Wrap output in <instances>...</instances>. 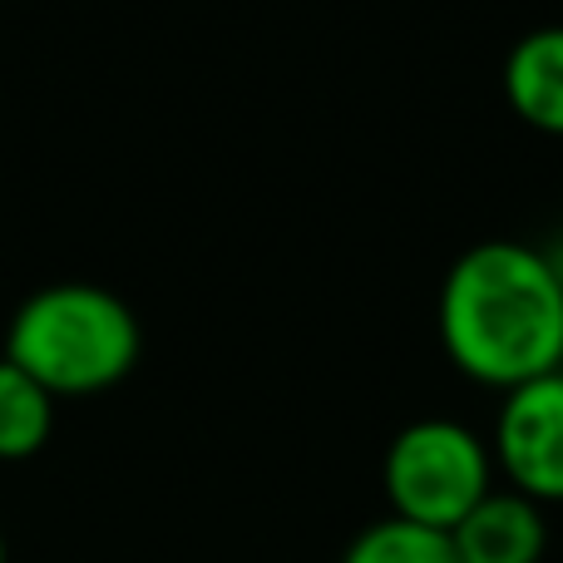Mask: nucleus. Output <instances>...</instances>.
<instances>
[{"mask_svg": "<svg viewBox=\"0 0 563 563\" xmlns=\"http://www.w3.org/2000/svg\"><path fill=\"white\" fill-rule=\"evenodd\" d=\"M440 341L470 380L515 390L563 366V273L525 243H479L440 287Z\"/></svg>", "mask_w": 563, "mask_h": 563, "instance_id": "1", "label": "nucleus"}, {"mask_svg": "<svg viewBox=\"0 0 563 563\" xmlns=\"http://www.w3.org/2000/svg\"><path fill=\"white\" fill-rule=\"evenodd\" d=\"M5 361L35 376L49 396H95L134 371L139 321L114 291L59 282L15 307Z\"/></svg>", "mask_w": 563, "mask_h": 563, "instance_id": "2", "label": "nucleus"}, {"mask_svg": "<svg viewBox=\"0 0 563 563\" xmlns=\"http://www.w3.org/2000/svg\"><path fill=\"white\" fill-rule=\"evenodd\" d=\"M386 495L396 519L450 529L489 495V450L460 420H416L386 450Z\"/></svg>", "mask_w": 563, "mask_h": 563, "instance_id": "3", "label": "nucleus"}, {"mask_svg": "<svg viewBox=\"0 0 563 563\" xmlns=\"http://www.w3.org/2000/svg\"><path fill=\"white\" fill-rule=\"evenodd\" d=\"M495 460L525 499H563V371L505 390Z\"/></svg>", "mask_w": 563, "mask_h": 563, "instance_id": "4", "label": "nucleus"}, {"mask_svg": "<svg viewBox=\"0 0 563 563\" xmlns=\"http://www.w3.org/2000/svg\"><path fill=\"white\" fill-rule=\"evenodd\" d=\"M460 563H539L549 544L544 515L534 499H525L519 489L499 495L489 489L455 529H450Z\"/></svg>", "mask_w": 563, "mask_h": 563, "instance_id": "5", "label": "nucleus"}, {"mask_svg": "<svg viewBox=\"0 0 563 563\" xmlns=\"http://www.w3.org/2000/svg\"><path fill=\"white\" fill-rule=\"evenodd\" d=\"M505 95L525 124L563 134V25L529 30L505 59Z\"/></svg>", "mask_w": 563, "mask_h": 563, "instance_id": "6", "label": "nucleus"}, {"mask_svg": "<svg viewBox=\"0 0 563 563\" xmlns=\"http://www.w3.org/2000/svg\"><path fill=\"white\" fill-rule=\"evenodd\" d=\"M49 420H55V396L35 376L0 356V460H25L45 445Z\"/></svg>", "mask_w": 563, "mask_h": 563, "instance_id": "7", "label": "nucleus"}, {"mask_svg": "<svg viewBox=\"0 0 563 563\" xmlns=\"http://www.w3.org/2000/svg\"><path fill=\"white\" fill-rule=\"evenodd\" d=\"M341 563H460L450 534L426 525H410V519H380V525L361 529L346 544Z\"/></svg>", "mask_w": 563, "mask_h": 563, "instance_id": "8", "label": "nucleus"}, {"mask_svg": "<svg viewBox=\"0 0 563 563\" xmlns=\"http://www.w3.org/2000/svg\"><path fill=\"white\" fill-rule=\"evenodd\" d=\"M0 563H5V534H0Z\"/></svg>", "mask_w": 563, "mask_h": 563, "instance_id": "9", "label": "nucleus"}, {"mask_svg": "<svg viewBox=\"0 0 563 563\" xmlns=\"http://www.w3.org/2000/svg\"><path fill=\"white\" fill-rule=\"evenodd\" d=\"M559 273H563V253H559Z\"/></svg>", "mask_w": 563, "mask_h": 563, "instance_id": "10", "label": "nucleus"}]
</instances>
